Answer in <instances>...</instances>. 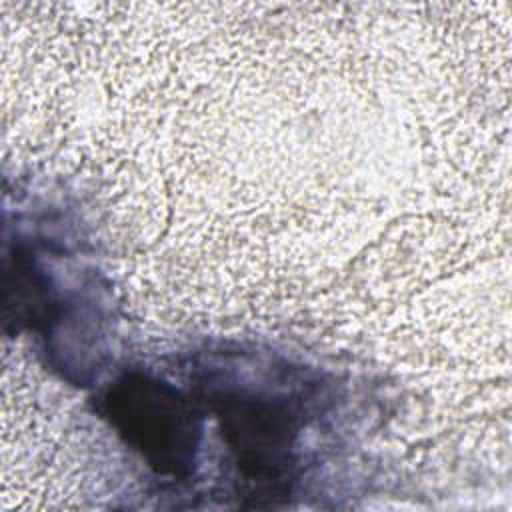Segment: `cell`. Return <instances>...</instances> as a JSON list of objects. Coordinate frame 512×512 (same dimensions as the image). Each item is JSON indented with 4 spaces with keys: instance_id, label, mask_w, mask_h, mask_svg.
Returning <instances> with one entry per match:
<instances>
[{
    "instance_id": "1",
    "label": "cell",
    "mask_w": 512,
    "mask_h": 512,
    "mask_svg": "<svg viewBox=\"0 0 512 512\" xmlns=\"http://www.w3.org/2000/svg\"><path fill=\"white\" fill-rule=\"evenodd\" d=\"M104 414L156 472L186 476L194 468L200 422L172 386L148 376H124L104 394Z\"/></svg>"
},
{
    "instance_id": "2",
    "label": "cell",
    "mask_w": 512,
    "mask_h": 512,
    "mask_svg": "<svg viewBox=\"0 0 512 512\" xmlns=\"http://www.w3.org/2000/svg\"><path fill=\"white\" fill-rule=\"evenodd\" d=\"M212 402L224 442L250 482H280L290 476L300 434V410L294 400L226 386Z\"/></svg>"
}]
</instances>
